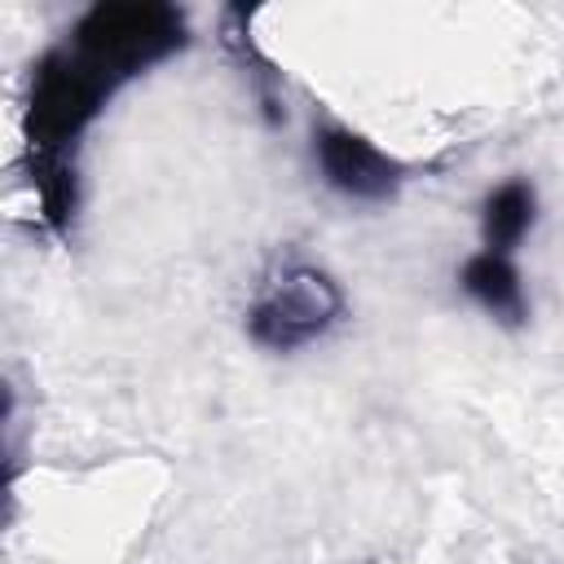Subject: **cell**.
<instances>
[{
	"label": "cell",
	"mask_w": 564,
	"mask_h": 564,
	"mask_svg": "<svg viewBox=\"0 0 564 564\" xmlns=\"http://www.w3.org/2000/svg\"><path fill=\"white\" fill-rule=\"evenodd\" d=\"M313 159L322 181L352 203H388L405 181V167L397 159H388L375 141L344 123H326L313 132Z\"/></svg>",
	"instance_id": "2"
},
{
	"label": "cell",
	"mask_w": 564,
	"mask_h": 564,
	"mask_svg": "<svg viewBox=\"0 0 564 564\" xmlns=\"http://www.w3.org/2000/svg\"><path fill=\"white\" fill-rule=\"evenodd\" d=\"M458 291L502 326H524V317H529V295H524V282H520V269L511 256L480 247L476 256L463 260Z\"/></svg>",
	"instance_id": "3"
},
{
	"label": "cell",
	"mask_w": 564,
	"mask_h": 564,
	"mask_svg": "<svg viewBox=\"0 0 564 564\" xmlns=\"http://www.w3.org/2000/svg\"><path fill=\"white\" fill-rule=\"evenodd\" d=\"M538 225V189L524 176H507L502 185H494L480 203V238L485 251L511 256Z\"/></svg>",
	"instance_id": "4"
},
{
	"label": "cell",
	"mask_w": 564,
	"mask_h": 564,
	"mask_svg": "<svg viewBox=\"0 0 564 564\" xmlns=\"http://www.w3.org/2000/svg\"><path fill=\"white\" fill-rule=\"evenodd\" d=\"M344 317V291L313 264H286L247 308V339L264 352H300Z\"/></svg>",
	"instance_id": "1"
}]
</instances>
